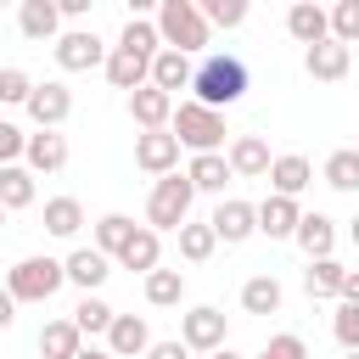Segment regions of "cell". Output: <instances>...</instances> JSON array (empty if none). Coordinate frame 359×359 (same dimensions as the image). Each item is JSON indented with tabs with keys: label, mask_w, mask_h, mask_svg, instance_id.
<instances>
[{
	"label": "cell",
	"mask_w": 359,
	"mask_h": 359,
	"mask_svg": "<svg viewBox=\"0 0 359 359\" xmlns=\"http://www.w3.org/2000/svg\"><path fill=\"white\" fill-rule=\"evenodd\" d=\"M297 219H303V208H297V196H280V191H269V196L258 202V230H264L269 241H292V230H297Z\"/></svg>",
	"instance_id": "7c38bea8"
},
{
	"label": "cell",
	"mask_w": 359,
	"mask_h": 359,
	"mask_svg": "<svg viewBox=\"0 0 359 359\" xmlns=\"http://www.w3.org/2000/svg\"><path fill=\"white\" fill-rule=\"evenodd\" d=\"M107 348H112V359H140V353L151 348V325H146L140 314H112Z\"/></svg>",
	"instance_id": "4fadbf2b"
},
{
	"label": "cell",
	"mask_w": 359,
	"mask_h": 359,
	"mask_svg": "<svg viewBox=\"0 0 359 359\" xmlns=\"http://www.w3.org/2000/svg\"><path fill=\"white\" fill-rule=\"evenodd\" d=\"M34 95V79L22 67H0V107H28Z\"/></svg>",
	"instance_id": "74e56055"
},
{
	"label": "cell",
	"mask_w": 359,
	"mask_h": 359,
	"mask_svg": "<svg viewBox=\"0 0 359 359\" xmlns=\"http://www.w3.org/2000/svg\"><path fill=\"white\" fill-rule=\"evenodd\" d=\"M185 174H191V185H196V191H208V196H224V185L236 180V168H230V157H224V151H191Z\"/></svg>",
	"instance_id": "9a60e30c"
},
{
	"label": "cell",
	"mask_w": 359,
	"mask_h": 359,
	"mask_svg": "<svg viewBox=\"0 0 359 359\" xmlns=\"http://www.w3.org/2000/svg\"><path fill=\"white\" fill-rule=\"evenodd\" d=\"M163 0H129V17H157Z\"/></svg>",
	"instance_id": "7dc6e473"
},
{
	"label": "cell",
	"mask_w": 359,
	"mask_h": 359,
	"mask_svg": "<svg viewBox=\"0 0 359 359\" xmlns=\"http://www.w3.org/2000/svg\"><path fill=\"white\" fill-rule=\"evenodd\" d=\"M348 359H359V348H348Z\"/></svg>",
	"instance_id": "f5cc1de1"
},
{
	"label": "cell",
	"mask_w": 359,
	"mask_h": 359,
	"mask_svg": "<svg viewBox=\"0 0 359 359\" xmlns=\"http://www.w3.org/2000/svg\"><path fill=\"white\" fill-rule=\"evenodd\" d=\"M196 6H202V17H208L213 28H241L252 0H196Z\"/></svg>",
	"instance_id": "8d00e7d4"
},
{
	"label": "cell",
	"mask_w": 359,
	"mask_h": 359,
	"mask_svg": "<svg viewBox=\"0 0 359 359\" xmlns=\"http://www.w3.org/2000/svg\"><path fill=\"white\" fill-rule=\"evenodd\" d=\"M73 325H79V331H90V337H95V331H107V325H112V303H101L95 292H84V303L73 309Z\"/></svg>",
	"instance_id": "d590c367"
},
{
	"label": "cell",
	"mask_w": 359,
	"mask_h": 359,
	"mask_svg": "<svg viewBox=\"0 0 359 359\" xmlns=\"http://www.w3.org/2000/svg\"><path fill=\"white\" fill-rule=\"evenodd\" d=\"M22 157H28L34 174H62V168H67V140H62L56 129H39V135H28Z\"/></svg>",
	"instance_id": "44dd1931"
},
{
	"label": "cell",
	"mask_w": 359,
	"mask_h": 359,
	"mask_svg": "<svg viewBox=\"0 0 359 359\" xmlns=\"http://www.w3.org/2000/svg\"><path fill=\"white\" fill-rule=\"evenodd\" d=\"M331 331H337V342H342V348H359V303H337Z\"/></svg>",
	"instance_id": "60d3db41"
},
{
	"label": "cell",
	"mask_w": 359,
	"mask_h": 359,
	"mask_svg": "<svg viewBox=\"0 0 359 359\" xmlns=\"http://www.w3.org/2000/svg\"><path fill=\"white\" fill-rule=\"evenodd\" d=\"M348 236H353V247H359V219H353V224H348Z\"/></svg>",
	"instance_id": "f907efd6"
},
{
	"label": "cell",
	"mask_w": 359,
	"mask_h": 359,
	"mask_svg": "<svg viewBox=\"0 0 359 359\" xmlns=\"http://www.w3.org/2000/svg\"><path fill=\"white\" fill-rule=\"evenodd\" d=\"M286 34H292L297 45H320V39L331 34V11H320L314 0H292V11H286Z\"/></svg>",
	"instance_id": "ac0fdd59"
},
{
	"label": "cell",
	"mask_w": 359,
	"mask_h": 359,
	"mask_svg": "<svg viewBox=\"0 0 359 359\" xmlns=\"http://www.w3.org/2000/svg\"><path fill=\"white\" fill-rule=\"evenodd\" d=\"M241 309H247V314H275V309H280V280H275V275H252V280L241 286Z\"/></svg>",
	"instance_id": "836d02e7"
},
{
	"label": "cell",
	"mask_w": 359,
	"mask_h": 359,
	"mask_svg": "<svg viewBox=\"0 0 359 359\" xmlns=\"http://www.w3.org/2000/svg\"><path fill=\"white\" fill-rule=\"evenodd\" d=\"M45 230L62 236V241H73V236L84 230V208H79V196H50V202H45Z\"/></svg>",
	"instance_id": "484cf974"
},
{
	"label": "cell",
	"mask_w": 359,
	"mask_h": 359,
	"mask_svg": "<svg viewBox=\"0 0 359 359\" xmlns=\"http://www.w3.org/2000/svg\"><path fill=\"white\" fill-rule=\"evenodd\" d=\"M0 202H6L11 213L34 202V168H28V163H0Z\"/></svg>",
	"instance_id": "83f0119b"
},
{
	"label": "cell",
	"mask_w": 359,
	"mask_h": 359,
	"mask_svg": "<svg viewBox=\"0 0 359 359\" xmlns=\"http://www.w3.org/2000/svg\"><path fill=\"white\" fill-rule=\"evenodd\" d=\"M342 303H359V269H342V292H337Z\"/></svg>",
	"instance_id": "ee69618b"
},
{
	"label": "cell",
	"mask_w": 359,
	"mask_h": 359,
	"mask_svg": "<svg viewBox=\"0 0 359 359\" xmlns=\"http://www.w3.org/2000/svg\"><path fill=\"white\" fill-rule=\"evenodd\" d=\"M325 185L331 191H359V146H342L325 157Z\"/></svg>",
	"instance_id": "e575fe53"
},
{
	"label": "cell",
	"mask_w": 359,
	"mask_h": 359,
	"mask_svg": "<svg viewBox=\"0 0 359 359\" xmlns=\"http://www.w3.org/2000/svg\"><path fill=\"white\" fill-rule=\"evenodd\" d=\"M224 314L213 309V303H196L185 320H180V337H185V348L191 353H213V348H224Z\"/></svg>",
	"instance_id": "52a82bcc"
},
{
	"label": "cell",
	"mask_w": 359,
	"mask_h": 359,
	"mask_svg": "<svg viewBox=\"0 0 359 359\" xmlns=\"http://www.w3.org/2000/svg\"><path fill=\"white\" fill-rule=\"evenodd\" d=\"M62 280H67V264H56V258H22L6 275V286H11L17 303H50L62 292Z\"/></svg>",
	"instance_id": "5b68a950"
},
{
	"label": "cell",
	"mask_w": 359,
	"mask_h": 359,
	"mask_svg": "<svg viewBox=\"0 0 359 359\" xmlns=\"http://www.w3.org/2000/svg\"><path fill=\"white\" fill-rule=\"evenodd\" d=\"M129 236H135V219H129V213H101V219H95V247H101L107 258H118V252L129 247Z\"/></svg>",
	"instance_id": "4dcf8cb0"
},
{
	"label": "cell",
	"mask_w": 359,
	"mask_h": 359,
	"mask_svg": "<svg viewBox=\"0 0 359 359\" xmlns=\"http://www.w3.org/2000/svg\"><path fill=\"white\" fill-rule=\"evenodd\" d=\"M129 118H135L140 129H168V118H174V95L157 90V84H140V90H129Z\"/></svg>",
	"instance_id": "5bb4252c"
},
{
	"label": "cell",
	"mask_w": 359,
	"mask_h": 359,
	"mask_svg": "<svg viewBox=\"0 0 359 359\" xmlns=\"http://www.w3.org/2000/svg\"><path fill=\"white\" fill-rule=\"evenodd\" d=\"M191 79H196V67H191V56L185 50H174V45H163L157 56H151V84L157 90H191Z\"/></svg>",
	"instance_id": "ffe728a7"
},
{
	"label": "cell",
	"mask_w": 359,
	"mask_h": 359,
	"mask_svg": "<svg viewBox=\"0 0 359 359\" xmlns=\"http://www.w3.org/2000/svg\"><path fill=\"white\" fill-rule=\"evenodd\" d=\"M135 163H140L146 174L180 168V135H174V129H140V135H135Z\"/></svg>",
	"instance_id": "ba28073f"
},
{
	"label": "cell",
	"mask_w": 359,
	"mask_h": 359,
	"mask_svg": "<svg viewBox=\"0 0 359 359\" xmlns=\"http://www.w3.org/2000/svg\"><path fill=\"white\" fill-rule=\"evenodd\" d=\"M118 50L157 56V50H163V34H157V22H151V17H129V22H123V34H118Z\"/></svg>",
	"instance_id": "f546056e"
},
{
	"label": "cell",
	"mask_w": 359,
	"mask_h": 359,
	"mask_svg": "<svg viewBox=\"0 0 359 359\" xmlns=\"http://www.w3.org/2000/svg\"><path fill=\"white\" fill-rule=\"evenodd\" d=\"M157 34H163V45H174V50H185V56H196V50H208L213 22L202 17V6H196V0H163V6H157Z\"/></svg>",
	"instance_id": "7a4b0ae2"
},
{
	"label": "cell",
	"mask_w": 359,
	"mask_h": 359,
	"mask_svg": "<svg viewBox=\"0 0 359 359\" xmlns=\"http://www.w3.org/2000/svg\"><path fill=\"white\" fill-rule=\"evenodd\" d=\"M107 84L112 90H140L151 84V56H135V50H107Z\"/></svg>",
	"instance_id": "d6986e66"
},
{
	"label": "cell",
	"mask_w": 359,
	"mask_h": 359,
	"mask_svg": "<svg viewBox=\"0 0 359 359\" xmlns=\"http://www.w3.org/2000/svg\"><path fill=\"white\" fill-rule=\"evenodd\" d=\"M191 90H196V101H208V107H236V101L247 95V62L213 50V56H202Z\"/></svg>",
	"instance_id": "6da1fadb"
},
{
	"label": "cell",
	"mask_w": 359,
	"mask_h": 359,
	"mask_svg": "<svg viewBox=\"0 0 359 359\" xmlns=\"http://www.w3.org/2000/svg\"><path fill=\"white\" fill-rule=\"evenodd\" d=\"M17 28L45 45V39L62 34V6H56V0H17Z\"/></svg>",
	"instance_id": "e0dca14e"
},
{
	"label": "cell",
	"mask_w": 359,
	"mask_h": 359,
	"mask_svg": "<svg viewBox=\"0 0 359 359\" xmlns=\"http://www.w3.org/2000/svg\"><path fill=\"white\" fill-rule=\"evenodd\" d=\"M174 236H180V258H185V264H208L213 247H219V230H213V224H191V219H185Z\"/></svg>",
	"instance_id": "f1b7e54d"
},
{
	"label": "cell",
	"mask_w": 359,
	"mask_h": 359,
	"mask_svg": "<svg viewBox=\"0 0 359 359\" xmlns=\"http://www.w3.org/2000/svg\"><path fill=\"white\" fill-rule=\"evenodd\" d=\"M258 359H309V342H303L297 331H280V337H269V342L258 348Z\"/></svg>",
	"instance_id": "ab89813d"
},
{
	"label": "cell",
	"mask_w": 359,
	"mask_h": 359,
	"mask_svg": "<svg viewBox=\"0 0 359 359\" xmlns=\"http://www.w3.org/2000/svg\"><path fill=\"white\" fill-rule=\"evenodd\" d=\"M22 146H28V135H22L17 123H6V118H0V163H17V157H22Z\"/></svg>",
	"instance_id": "b9f144b4"
},
{
	"label": "cell",
	"mask_w": 359,
	"mask_h": 359,
	"mask_svg": "<svg viewBox=\"0 0 359 359\" xmlns=\"http://www.w3.org/2000/svg\"><path fill=\"white\" fill-rule=\"evenodd\" d=\"M73 359H112V348H79Z\"/></svg>",
	"instance_id": "c3c4849f"
},
{
	"label": "cell",
	"mask_w": 359,
	"mask_h": 359,
	"mask_svg": "<svg viewBox=\"0 0 359 359\" xmlns=\"http://www.w3.org/2000/svg\"><path fill=\"white\" fill-rule=\"evenodd\" d=\"M6 213H11V208H6V202H0V224H6Z\"/></svg>",
	"instance_id": "816d5d0a"
},
{
	"label": "cell",
	"mask_w": 359,
	"mask_h": 359,
	"mask_svg": "<svg viewBox=\"0 0 359 359\" xmlns=\"http://www.w3.org/2000/svg\"><path fill=\"white\" fill-rule=\"evenodd\" d=\"M208 224L219 230V241H224V247H236V241L258 236V208H252V202H241V196H219V208H213V219H208Z\"/></svg>",
	"instance_id": "9c48e42d"
},
{
	"label": "cell",
	"mask_w": 359,
	"mask_h": 359,
	"mask_svg": "<svg viewBox=\"0 0 359 359\" xmlns=\"http://www.w3.org/2000/svg\"><path fill=\"white\" fill-rule=\"evenodd\" d=\"M62 264H67V280H73V286H84V292H95V286L112 275V264H107V252H101V247H73Z\"/></svg>",
	"instance_id": "d4e9b609"
},
{
	"label": "cell",
	"mask_w": 359,
	"mask_h": 359,
	"mask_svg": "<svg viewBox=\"0 0 359 359\" xmlns=\"http://www.w3.org/2000/svg\"><path fill=\"white\" fill-rule=\"evenodd\" d=\"M213 359H241V353H230V348H213Z\"/></svg>",
	"instance_id": "681fc988"
},
{
	"label": "cell",
	"mask_w": 359,
	"mask_h": 359,
	"mask_svg": "<svg viewBox=\"0 0 359 359\" xmlns=\"http://www.w3.org/2000/svg\"><path fill=\"white\" fill-rule=\"evenodd\" d=\"M0 6H11V0H0Z\"/></svg>",
	"instance_id": "db71d44e"
},
{
	"label": "cell",
	"mask_w": 359,
	"mask_h": 359,
	"mask_svg": "<svg viewBox=\"0 0 359 359\" xmlns=\"http://www.w3.org/2000/svg\"><path fill=\"white\" fill-rule=\"evenodd\" d=\"M67 112H73V90H67V84H56V79L34 84V95H28V118H34L39 129H62Z\"/></svg>",
	"instance_id": "8fae6325"
},
{
	"label": "cell",
	"mask_w": 359,
	"mask_h": 359,
	"mask_svg": "<svg viewBox=\"0 0 359 359\" xmlns=\"http://www.w3.org/2000/svg\"><path fill=\"white\" fill-rule=\"evenodd\" d=\"M269 185H275L280 196H303V191L314 185V163H309L303 151H286V157L269 163Z\"/></svg>",
	"instance_id": "7402d4cb"
},
{
	"label": "cell",
	"mask_w": 359,
	"mask_h": 359,
	"mask_svg": "<svg viewBox=\"0 0 359 359\" xmlns=\"http://www.w3.org/2000/svg\"><path fill=\"white\" fill-rule=\"evenodd\" d=\"M163 230H151V224H135V236H129V247L118 252V264L123 269H135V275H151L157 269V258H163V241H157Z\"/></svg>",
	"instance_id": "cb8c5ba5"
},
{
	"label": "cell",
	"mask_w": 359,
	"mask_h": 359,
	"mask_svg": "<svg viewBox=\"0 0 359 359\" xmlns=\"http://www.w3.org/2000/svg\"><path fill=\"white\" fill-rule=\"evenodd\" d=\"M185 297V269H151L146 275V303L151 309H174Z\"/></svg>",
	"instance_id": "d6a6232c"
},
{
	"label": "cell",
	"mask_w": 359,
	"mask_h": 359,
	"mask_svg": "<svg viewBox=\"0 0 359 359\" xmlns=\"http://www.w3.org/2000/svg\"><path fill=\"white\" fill-rule=\"evenodd\" d=\"M79 337H84V331L73 325V314H67V320H50V325L39 331V359H73V353H79Z\"/></svg>",
	"instance_id": "4316f807"
},
{
	"label": "cell",
	"mask_w": 359,
	"mask_h": 359,
	"mask_svg": "<svg viewBox=\"0 0 359 359\" xmlns=\"http://www.w3.org/2000/svg\"><path fill=\"white\" fill-rule=\"evenodd\" d=\"M303 292H309V297H337V292H342V264H337V258H309Z\"/></svg>",
	"instance_id": "1f68e13d"
},
{
	"label": "cell",
	"mask_w": 359,
	"mask_h": 359,
	"mask_svg": "<svg viewBox=\"0 0 359 359\" xmlns=\"http://www.w3.org/2000/svg\"><path fill=\"white\" fill-rule=\"evenodd\" d=\"M17 320V297H11V286H0V331Z\"/></svg>",
	"instance_id": "f6af8a7d"
},
{
	"label": "cell",
	"mask_w": 359,
	"mask_h": 359,
	"mask_svg": "<svg viewBox=\"0 0 359 359\" xmlns=\"http://www.w3.org/2000/svg\"><path fill=\"white\" fill-rule=\"evenodd\" d=\"M331 34L342 45H359V0H337L331 6Z\"/></svg>",
	"instance_id": "f35d334b"
},
{
	"label": "cell",
	"mask_w": 359,
	"mask_h": 359,
	"mask_svg": "<svg viewBox=\"0 0 359 359\" xmlns=\"http://www.w3.org/2000/svg\"><path fill=\"white\" fill-rule=\"evenodd\" d=\"M168 129L180 135V146H191V151H219L224 146V107H208V101H180L174 107V118H168Z\"/></svg>",
	"instance_id": "3957f363"
},
{
	"label": "cell",
	"mask_w": 359,
	"mask_h": 359,
	"mask_svg": "<svg viewBox=\"0 0 359 359\" xmlns=\"http://www.w3.org/2000/svg\"><path fill=\"white\" fill-rule=\"evenodd\" d=\"M56 67H62V73L107 67V45H101L90 28H67V34H56Z\"/></svg>",
	"instance_id": "8992f818"
},
{
	"label": "cell",
	"mask_w": 359,
	"mask_h": 359,
	"mask_svg": "<svg viewBox=\"0 0 359 359\" xmlns=\"http://www.w3.org/2000/svg\"><path fill=\"white\" fill-rule=\"evenodd\" d=\"M56 6H62V17H84L95 0H56Z\"/></svg>",
	"instance_id": "bcb514c9"
},
{
	"label": "cell",
	"mask_w": 359,
	"mask_h": 359,
	"mask_svg": "<svg viewBox=\"0 0 359 359\" xmlns=\"http://www.w3.org/2000/svg\"><path fill=\"white\" fill-rule=\"evenodd\" d=\"M146 359H191V348H185V337H174V342H151Z\"/></svg>",
	"instance_id": "7bdbcfd3"
},
{
	"label": "cell",
	"mask_w": 359,
	"mask_h": 359,
	"mask_svg": "<svg viewBox=\"0 0 359 359\" xmlns=\"http://www.w3.org/2000/svg\"><path fill=\"white\" fill-rule=\"evenodd\" d=\"M191 196H196L191 174H180V168L157 174V185H151V196H146V224H151V230H180V224L191 219Z\"/></svg>",
	"instance_id": "277c9868"
},
{
	"label": "cell",
	"mask_w": 359,
	"mask_h": 359,
	"mask_svg": "<svg viewBox=\"0 0 359 359\" xmlns=\"http://www.w3.org/2000/svg\"><path fill=\"white\" fill-rule=\"evenodd\" d=\"M224 157H230L236 180H264V174H269V163H275V157H269V146H264V135H236Z\"/></svg>",
	"instance_id": "2e32d148"
},
{
	"label": "cell",
	"mask_w": 359,
	"mask_h": 359,
	"mask_svg": "<svg viewBox=\"0 0 359 359\" xmlns=\"http://www.w3.org/2000/svg\"><path fill=\"white\" fill-rule=\"evenodd\" d=\"M292 241H297L309 258H331V247H337V219H325V213H303L297 230H292Z\"/></svg>",
	"instance_id": "603a6c76"
},
{
	"label": "cell",
	"mask_w": 359,
	"mask_h": 359,
	"mask_svg": "<svg viewBox=\"0 0 359 359\" xmlns=\"http://www.w3.org/2000/svg\"><path fill=\"white\" fill-rule=\"evenodd\" d=\"M348 45L337 39V34H325L320 45H303V67H309V79H320V84H337V79H348Z\"/></svg>",
	"instance_id": "30bf717a"
}]
</instances>
